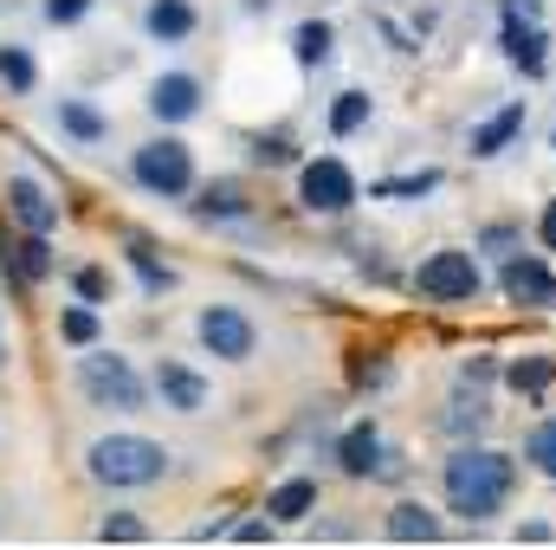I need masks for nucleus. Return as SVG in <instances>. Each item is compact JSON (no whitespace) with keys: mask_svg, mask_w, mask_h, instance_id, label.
<instances>
[{"mask_svg":"<svg viewBox=\"0 0 556 550\" xmlns=\"http://www.w3.org/2000/svg\"><path fill=\"white\" fill-rule=\"evenodd\" d=\"M0 85H7L13 98H26V91L39 85V59H33L26 46H13V39L0 46Z\"/></svg>","mask_w":556,"mask_h":550,"instance_id":"obj_21","label":"nucleus"},{"mask_svg":"<svg viewBox=\"0 0 556 550\" xmlns=\"http://www.w3.org/2000/svg\"><path fill=\"white\" fill-rule=\"evenodd\" d=\"M369 111H376V98H369V91H343V98L330 104V137H337V142L356 137V130L369 124Z\"/></svg>","mask_w":556,"mask_h":550,"instance_id":"obj_23","label":"nucleus"},{"mask_svg":"<svg viewBox=\"0 0 556 550\" xmlns=\"http://www.w3.org/2000/svg\"><path fill=\"white\" fill-rule=\"evenodd\" d=\"M72 291H78L85 304H104V298H111V273H104V266H85V273H72Z\"/></svg>","mask_w":556,"mask_h":550,"instance_id":"obj_27","label":"nucleus"},{"mask_svg":"<svg viewBox=\"0 0 556 550\" xmlns=\"http://www.w3.org/2000/svg\"><path fill=\"white\" fill-rule=\"evenodd\" d=\"M149 117L155 124H194L201 117V104H207V91H201V78L194 72H162L155 85H149Z\"/></svg>","mask_w":556,"mask_h":550,"instance_id":"obj_8","label":"nucleus"},{"mask_svg":"<svg viewBox=\"0 0 556 550\" xmlns=\"http://www.w3.org/2000/svg\"><path fill=\"white\" fill-rule=\"evenodd\" d=\"M440 486H446V512L485 525V518H498V512L511 505L518 466H511V453H498V447H459V453L446 460Z\"/></svg>","mask_w":556,"mask_h":550,"instance_id":"obj_1","label":"nucleus"},{"mask_svg":"<svg viewBox=\"0 0 556 550\" xmlns=\"http://www.w3.org/2000/svg\"><path fill=\"white\" fill-rule=\"evenodd\" d=\"M78 389H85L91 409H111V414H137L142 402H149L142 376L130 370V357H117V350H91V357H78Z\"/></svg>","mask_w":556,"mask_h":550,"instance_id":"obj_4","label":"nucleus"},{"mask_svg":"<svg viewBox=\"0 0 556 550\" xmlns=\"http://www.w3.org/2000/svg\"><path fill=\"white\" fill-rule=\"evenodd\" d=\"M155 396H162V409L168 414H201L207 402H214V383H207L201 370L162 357V363H155Z\"/></svg>","mask_w":556,"mask_h":550,"instance_id":"obj_9","label":"nucleus"},{"mask_svg":"<svg viewBox=\"0 0 556 550\" xmlns=\"http://www.w3.org/2000/svg\"><path fill=\"white\" fill-rule=\"evenodd\" d=\"M337 460H343V473H350V479H369V473H382V434H376L369 421H356V427L343 434Z\"/></svg>","mask_w":556,"mask_h":550,"instance_id":"obj_15","label":"nucleus"},{"mask_svg":"<svg viewBox=\"0 0 556 550\" xmlns=\"http://www.w3.org/2000/svg\"><path fill=\"white\" fill-rule=\"evenodd\" d=\"M7 208H13V221H20L26 234H52V227H59V201H52L33 175H7Z\"/></svg>","mask_w":556,"mask_h":550,"instance_id":"obj_11","label":"nucleus"},{"mask_svg":"<svg viewBox=\"0 0 556 550\" xmlns=\"http://www.w3.org/2000/svg\"><path fill=\"white\" fill-rule=\"evenodd\" d=\"M518 137H525V104H505V111H492L485 124H472V155L492 162V155H505Z\"/></svg>","mask_w":556,"mask_h":550,"instance_id":"obj_13","label":"nucleus"},{"mask_svg":"<svg viewBox=\"0 0 556 550\" xmlns=\"http://www.w3.org/2000/svg\"><path fill=\"white\" fill-rule=\"evenodd\" d=\"M505 59L525 65V72H544V26L518 20V7H511V20H505Z\"/></svg>","mask_w":556,"mask_h":550,"instance_id":"obj_17","label":"nucleus"},{"mask_svg":"<svg viewBox=\"0 0 556 550\" xmlns=\"http://www.w3.org/2000/svg\"><path fill=\"white\" fill-rule=\"evenodd\" d=\"M0 357H7V343H0Z\"/></svg>","mask_w":556,"mask_h":550,"instance_id":"obj_33","label":"nucleus"},{"mask_svg":"<svg viewBox=\"0 0 556 550\" xmlns=\"http://www.w3.org/2000/svg\"><path fill=\"white\" fill-rule=\"evenodd\" d=\"M98 0H39V13H46V26H78L85 13H91Z\"/></svg>","mask_w":556,"mask_h":550,"instance_id":"obj_28","label":"nucleus"},{"mask_svg":"<svg viewBox=\"0 0 556 550\" xmlns=\"http://www.w3.org/2000/svg\"><path fill=\"white\" fill-rule=\"evenodd\" d=\"M266 512H273V525H304L317 512V479H278Z\"/></svg>","mask_w":556,"mask_h":550,"instance_id":"obj_16","label":"nucleus"},{"mask_svg":"<svg viewBox=\"0 0 556 550\" xmlns=\"http://www.w3.org/2000/svg\"><path fill=\"white\" fill-rule=\"evenodd\" d=\"M130 266L142 273V285H149V291H168V285H175V273H168V266H155V260H149V247H130Z\"/></svg>","mask_w":556,"mask_h":550,"instance_id":"obj_29","label":"nucleus"},{"mask_svg":"<svg viewBox=\"0 0 556 550\" xmlns=\"http://www.w3.org/2000/svg\"><path fill=\"white\" fill-rule=\"evenodd\" d=\"M130 182H137L142 195H155V201H175V195H188L194 188V149L181 137H149L130 149Z\"/></svg>","mask_w":556,"mask_h":550,"instance_id":"obj_3","label":"nucleus"},{"mask_svg":"<svg viewBox=\"0 0 556 550\" xmlns=\"http://www.w3.org/2000/svg\"><path fill=\"white\" fill-rule=\"evenodd\" d=\"M298 208L304 214H350L356 208V175L337 155H317L298 168Z\"/></svg>","mask_w":556,"mask_h":550,"instance_id":"obj_6","label":"nucleus"},{"mask_svg":"<svg viewBox=\"0 0 556 550\" xmlns=\"http://www.w3.org/2000/svg\"><path fill=\"white\" fill-rule=\"evenodd\" d=\"M538 240H544V247H551V253H556V201H551V208H544V221H538Z\"/></svg>","mask_w":556,"mask_h":550,"instance_id":"obj_32","label":"nucleus"},{"mask_svg":"<svg viewBox=\"0 0 556 550\" xmlns=\"http://www.w3.org/2000/svg\"><path fill=\"white\" fill-rule=\"evenodd\" d=\"M85 466H91L98 486L130 492V486H155L168 473V447L149 440V434H104V440L85 447Z\"/></svg>","mask_w":556,"mask_h":550,"instance_id":"obj_2","label":"nucleus"},{"mask_svg":"<svg viewBox=\"0 0 556 550\" xmlns=\"http://www.w3.org/2000/svg\"><path fill=\"white\" fill-rule=\"evenodd\" d=\"M330 46H337V33H330L324 20H304V26L291 33V52H298L304 72H311V65H330Z\"/></svg>","mask_w":556,"mask_h":550,"instance_id":"obj_22","label":"nucleus"},{"mask_svg":"<svg viewBox=\"0 0 556 550\" xmlns=\"http://www.w3.org/2000/svg\"><path fill=\"white\" fill-rule=\"evenodd\" d=\"M544 383H551V363H544V357H538V363H518V370H511V389H531V396H538Z\"/></svg>","mask_w":556,"mask_h":550,"instance_id":"obj_30","label":"nucleus"},{"mask_svg":"<svg viewBox=\"0 0 556 550\" xmlns=\"http://www.w3.org/2000/svg\"><path fill=\"white\" fill-rule=\"evenodd\" d=\"M505 298L525 304V311H544V304L556 298L551 266H544L538 253H511V260H505Z\"/></svg>","mask_w":556,"mask_h":550,"instance_id":"obj_10","label":"nucleus"},{"mask_svg":"<svg viewBox=\"0 0 556 550\" xmlns=\"http://www.w3.org/2000/svg\"><path fill=\"white\" fill-rule=\"evenodd\" d=\"M98 538H104V545H142V538H149V525L130 518V512H117V518H104V525H98Z\"/></svg>","mask_w":556,"mask_h":550,"instance_id":"obj_26","label":"nucleus"},{"mask_svg":"<svg viewBox=\"0 0 556 550\" xmlns=\"http://www.w3.org/2000/svg\"><path fill=\"white\" fill-rule=\"evenodd\" d=\"M7 260H13V273L26 278V285H46V278L59 273V260H52L46 234H26V240H13V247H7Z\"/></svg>","mask_w":556,"mask_h":550,"instance_id":"obj_18","label":"nucleus"},{"mask_svg":"<svg viewBox=\"0 0 556 550\" xmlns=\"http://www.w3.org/2000/svg\"><path fill=\"white\" fill-rule=\"evenodd\" d=\"M260 162H291V142H285V137H266V142H260Z\"/></svg>","mask_w":556,"mask_h":550,"instance_id":"obj_31","label":"nucleus"},{"mask_svg":"<svg viewBox=\"0 0 556 550\" xmlns=\"http://www.w3.org/2000/svg\"><path fill=\"white\" fill-rule=\"evenodd\" d=\"M59 337L78 343V350H91V343H98V304H72V311L59 317Z\"/></svg>","mask_w":556,"mask_h":550,"instance_id":"obj_25","label":"nucleus"},{"mask_svg":"<svg viewBox=\"0 0 556 550\" xmlns=\"http://www.w3.org/2000/svg\"><path fill=\"white\" fill-rule=\"evenodd\" d=\"M201 221H247V188L240 182H207L201 201H194Z\"/></svg>","mask_w":556,"mask_h":550,"instance_id":"obj_20","label":"nucleus"},{"mask_svg":"<svg viewBox=\"0 0 556 550\" xmlns=\"http://www.w3.org/2000/svg\"><path fill=\"white\" fill-rule=\"evenodd\" d=\"M194 26H201L194 0H149V7H142V33H149L155 46H181V39H194Z\"/></svg>","mask_w":556,"mask_h":550,"instance_id":"obj_12","label":"nucleus"},{"mask_svg":"<svg viewBox=\"0 0 556 550\" xmlns=\"http://www.w3.org/2000/svg\"><path fill=\"white\" fill-rule=\"evenodd\" d=\"M52 117H59V130H65V137L85 142V149L111 137V117H104V111H98L91 98H59V111H52Z\"/></svg>","mask_w":556,"mask_h":550,"instance_id":"obj_14","label":"nucleus"},{"mask_svg":"<svg viewBox=\"0 0 556 550\" xmlns=\"http://www.w3.org/2000/svg\"><path fill=\"white\" fill-rule=\"evenodd\" d=\"M415 291L433 298V304H472V298H479V260L459 253V247H440V253L420 260Z\"/></svg>","mask_w":556,"mask_h":550,"instance_id":"obj_5","label":"nucleus"},{"mask_svg":"<svg viewBox=\"0 0 556 550\" xmlns=\"http://www.w3.org/2000/svg\"><path fill=\"white\" fill-rule=\"evenodd\" d=\"M389 538H395V545H433V538H440V518H433L427 505H415V499H402V505L389 512Z\"/></svg>","mask_w":556,"mask_h":550,"instance_id":"obj_19","label":"nucleus"},{"mask_svg":"<svg viewBox=\"0 0 556 550\" xmlns=\"http://www.w3.org/2000/svg\"><path fill=\"white\" fill-rule=\"evenodd\" d=\"M194 337H201L220 363H253V350H260V324H253L247 311H233V304H207V311L194 317Z\"/></svg>","mask_w":556,"mask_h":550,"instance_id":"obj_7","label":"nucleus"},{"mask_svg":"<svg viewBox=\"0 0 556 550\" xmlns=\"http://www.w3.org/2000/svg\"><path fill=\"white\" fill-rule=\"evenodd\" d=\"M525 460H531L544 479H556V414H551V421H538V427L525 434Z\"/></svg>","mask_w":556,"mask_h":550,"instance_id":"obj_24","label":"nucleus"}]
</instances>
